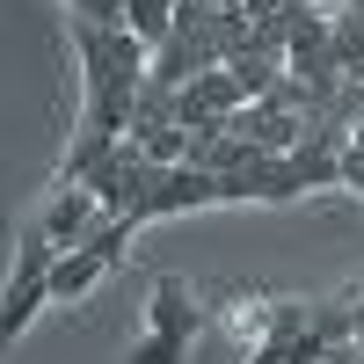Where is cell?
Listing matches in <instances>:
<instances>
[{"instance_id":"obj_6","label":"cell","mask_w":364,"mask_h":364,"mask_svg":"<svg viewBox=\"0 0 364 364\" xmlns=\"http://www.w3.org/2000/svg\"><path fill=\"white\" fill-rule=\"evenodd\" d=\"M124 139H139V154L154 161V168H182V161H190V132H182V124H154V132H124Z\"/></svg>"},{"instance_id":"obj_9","label":"cell","mask_w":364,"mask_h":364,"mask_svg":"<svg viewBox=\"0 0 364 364\" xmlns=\"http://www.w3.org/2000/svg\"><path fill=\"white\" fill-rule=\"evenodd\" d=\"M350 299H364V284H357V291H350Z\"/></svg>"},{"instance_id":"obj_5","label":"cell","mask_w":364,"mask_h":364,"mask_svg":"<svg viewBox=\"0 0 364 364\" xmlns=\"http://www.w3.org/2000/svg\"><path fill=\"white\" fill-rule=\"evenodd\" d=\"M175 8H182V0H124V29H132L146 51H161L168 29H175Z\"/></svg>"},{"instance_id":"obj_2","label":"cell","mask_w":364,"mask_h":364,"mask_svg":"<svg viewBox=\"0 0 364 364\" xmlns=\"http://www.w3.org/2000/svg\"><path fill=\"white\" fill-rule=\"evenodd\" d=\"M95 226H102V204L87 197V190H58V197H51V211H44V233L58 240V248H80Z\"/></svg>"},{"instance_id":"obj_4","label":"cell","mask_w":364,"mask_h":364,"mask_svg":"<svg viewBox=\"0 0 364 364\" xmlns=\"http://www.w3.org/2000/svg\"><path fill=\"white\" fill-rule=\"evenodd\" d=\"M328 37H336V66H343V80H364V8H357V0L328 15Z\"/></svg>"},{"instance_id":"obj_3","label":"cell","mask_w":364,"mask_h":364,"mask_svg":"<svg viewBox=\"0 0 364 364\" xmlns=\"http://www.w3.org/2000/svg\"><path fill=\"white\" fill-rule=\"evenodd\" d=\"M146 314H154L146 336H168V343H190V336H197V306H190V284H182V277H161Z\"/></svg>"},{"instance_id":"obj_7","label":"cell","mask_w":364,"mask_h":364,"mask_svg":"<svg viewBox=\"0 0 364 364\" xmlns=\"http://www.w3.org/2000/svg\"><path fill=\"white\" fill-rule=\"evenodd\" d=\"M182 357H190V343H168V336H139L124 364H182Z\"/></svg>"},{"instance_id":"obj_1","label":"cell","mask_w":364,"mask_h":364,"mask_svg":"<svg viewBox=\"0 0 364 364\" xmlns=\"http://www.w3.org/2000/svg\"><path fill=\"white\" fill-rule=\"evenodd\" d=\"M51 262H58V240L37 226L15 248V277H8V291H0V357H8V343L37 321V306H51Z\"/></svg>"},{"instance_id":"obj_8","label":"cell","mask_w":364,"mask_h":364,"mask_svg":"<svg viewBox=\"0 0 364 364\" xmlns=\"http://www.w3.org/2000/svg\"><path fill=\"white\" fill-rule=\"evenodd\" d=\"M343 182L364 190V146H350V139H343Z\"/></svg>"}]
</instances>
